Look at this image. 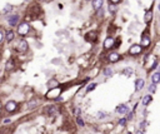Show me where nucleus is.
<instances>
[{
  "instance_id": "f257e3e1",
  "label": "nucleus",
  "mask_w": 160,
  "mask_h": 134,
  "mask_svg": "<svg viewBox=\"0 0 160 134\" xmlns=\"http://www.w3.org/2000/svg\"><path fill=\"white\" fill-rule=\"evenodd\" d=\"M29 31H30V25H29L28 23H20V25L18 26V33H19V35L25 36Z\"/></svg>"
},
{
  "instance_id": "f03ea898",
  "label": "nucleus",
  "mask_w": 160,
  "mask_h": 134,
  "mask_svg": "<svg viewBox=\"0 0 160 134\" xmlns=\"http://www.w3.org/2000/svg\"><path fill=\"white\" fill-rule=\"evenodd\" d=\"M60 93H61V88H59V87H55V88H51V89L49 90V93L46 94V98H50V99H54V98H58Z\"/></svg>"
},
{
  "instance_id": "7ed1b4c3",
  "label": "nucleus",
  "mask_w": 160,
  "mask_h": 134,
  "mask_svg": "<svg viewBox=\"0 0 160 134\" xmlns=\"http://www.w3.org/2000/svg\"><path fill=\"white\" fill-rule=\"evenodd\" d=\"M141 45H139V44H134V45H131L130 46V50H129V53L131 54V55H138V54H140L141 53Z\"/></svg>"
},
{
  "instance_id": "20e7f679",
  "label": "nucleus",
  "mask_w": 160,
  "mask_h": 134,
  "mask_svg": "<svg viewBox=\"0 0 160 134\" xmlns=\"http://www.w3.org/2000/svg\"><path fill=\"white\" fill-rule=\"evenodd\" d=\"M18 49H19L20 53H26L28 51V43L25 40H21L19 43V45H18Z\"/></svg>"
},
{
  "instance_id": "39448f33",
  "label": "nucleus",
  "mask_w": 160,
  "mask_h": 134,
  "mask_svg": "<svg viewBox=\"0 0 160 134\" xmlns=\"http://www.w3.org/2000/svg\"><path fill=\"white\" fill-rule=\"evenodd\" d=\"M150 43H151V40H150V36H146V35H143V38H141V48H146V46H149L150 45Z\"/></svg>"
},
{
  "instance_id": "423d86ee",
  "label": "nucleus",
  "mask_w": 160,
  "mask_h": 134,
  "mask_svg": "<svg viewBox=\"0 0 160 134\" xmlns=\"http://www.w3.org/2000/svg\"><path fill=\"white\" fill-rule=\"evenodd\" d=\"M118 60H120V54H119V53H110V55H109V62H110V63H116Z\"/></svg>"
},
{
  "instance_id": "0eeeda50",
  "label": "nucleus",
  "mask_w": 160,
  "mask_h": 134,
  "mask_svg": "<svg viewBox=\"0 0 160 134\" xmlns=\"http://www.w3.org/2000/svg\"><path fill=\"white\" fill-rule=\"evenodd\" d=\"M18 22H19V16H18V15H11V16L8 19V23H9V25H11V26L16 25Z\"/></svg>"
},
{
  "instance_id": "6e6552de",
  "label": "nucleus",
  "mask_w": 160,
  "mask_h": 134,
  "mask_svg": "<svg viewBox=\"0 0 160 134\" xmlns=\"http://www.w3.org/2000/svg\"><path fill=\"white\" fill-rule=\"evenodd\" d=\"M5 109L8 110V112H14L15 109H16V103L15 102H8L6 103V105H5Z\"/></svg>"
},
{
  "instance_id": "1a4fd4ad",
  "label": "nucleus",
  "mask_w": 160,
  "mask_h": 134,
  "mask_svg": "<svg viewBox=\"0 0 160 134\" xmlns=\"http://www.w3.org/2000/svg\"><path fill=\"white\" fill-rule=\"evenodd\" d=\"M114 46V39L113 38H108V39H105V42H104V48L105 49H110V48H113Z\"/></svg>"
},
{
  "instance_id": "9d476101",
  "label": "nucleus",
  "mask_w": 160,
  "mask_h": 134,
  "mask_svg": "<svg viewBox=\"0 0 160 134\" xmlns=\"http://www.w3.org/2000/svg\"><path fill=\"white\" fill-rule=\"evenodd\" d=\"M96 36H98V34H96L95 31H90V33H88V34L85 35V39H86V40H90V42H94V40H96Z\"/></svg>"
},
{
  "instance_id": "9b49d317",
  "label": "nucleus",
  "mask_w": 160,
  "mask_h": 134,
  "mask_svg": "<svg viewBox=\"0 0 160 134\" xmlns=\"http://www.w3.org/2000/svg\"><path fill=\"white\" fill-rule=\"evenodd\" d=\"M144 85H145V82H144L143 79H138V80L135 82V89H136V90H141V89L144 88Z\"/></svg>"
},
{
  "instance_id": "f8f14e48",
  "label": "nucleus",
  "mask_w": 160,
  "mask_h": 134,
  "mask_svg": "<svg viewBox=\"0 0 160 134\" xmlns=\"http://www.w3.org/2000/svg\"><path fill=\"white\" fill-rule=\"evenodd\" d=\"M103 3H104L103 0H94V1H93V8H94L95 10L103 8Z\"/></svg>"
},
{
  "instance_id": "ddd939ff",
  "label": "nucleus",
  "mask_w": 160,
  "mask_h": 134,
  "mask_svg": "<svg viewBox=\"0 0 160 134\" xmlns=\"http://www.w3.org/2000/svg\"><path fill=\"white\" fill-rule=\"evenodd\" d=\"M116 112L118 113H120V114H124V113H128V107L126 105H119L118 108H116Z\"/></svg>"
},
{
  "instance_id": "4468645a",
  "label": "nucleus",
  "mask_w": 160,
  "mask_h": 134,
  "mask_svg": "<svg viewBox=\"0 0 160 134\" xmlns=\"http://www.w3.org/2000/svg\"><path fill=\"white\" fill-rule=\"evenodd\" d=\"M5 39H6V42H11L13 39H14V33L11 31V30H9V31H6V35H5Z\"/></svg>"
},
{
  "instance_id": "2eb2a0df",
  "label": "nucleus",
  "mask_w": 160,
  "mask_h": 134,
  "mask_svg": "<svg viewBox=\"0 0 160 134\" xmlns=\"http://www.w3.org/2000/svg\"><path fill=\"white\" fill-rule=\"evenodd\" d=\"M151 18H153V13L151 11H146L145 13V16H144V22L145 23H149L151 20Z\"/></svg>"
},
{
  "instance_id": "dca6fc26",
  "label": "nucleus",
  "mask_w": 160,
  "mask_h": 134,
  "mask_svg": "<svg viewBox=\"0 0 160 134\" xmlns=\"http://www.w3.org/2000/svg\"><path fill=\"white\" fill-rule=\"evenodd\" d=\"M159 80H160V73L156 71V73L153 74V83H154V84H158Z\"/></svg>"
},
{
  "instance_id": "f3484780",
  "label": "nucleus",
  "mask_w": 160,
  "mask_h": 134,
  "mask_svg": "<svg viewBox=\"0 0 160 134\" xmlns=\"http://www.w3.org/2000/svg\"><path fill=\"white\" fill-rule=\"evenodd\" d=\"M150 102H151V97H150V95H146V97L143 98V105H149Z\"/></svg>"
},
{
  "instance_id": "a211bd4d",
  "label": "nucleus",
  "mask_w": 160,
  "mask_h": 134,
  "mask_svg": "<svg viewBox=\"0 0 160 134\" xmlns=\"http://www.w3.org/2000/svg\"><path fill=\"white\" fill-rule=\"evenodd\" d=\"M14 67V62L10 59V60H8V63H6V70H9V69H11Z\"/></svg>"
},
{
  "instance_id": "6ab92c4d",
  "label": "nucleus",
  "mask_w": 160,
  "mask_h": 134,
  "mask_svg": "<svg viewBox=\"0 0 160 134\" xmlns=\"http://www.w3.org/2000/svg\"><path fill=\"white\" fill-rule=\"evenodd\" d=\"M9 10H11V5H9V4H8V5H6V6H5V8L3 9V11H1V14H6V13H8Z\"/></svg>"
},
{
  "instance_id": "aec40b11",
  "label": "nucleus",
  "mask_w": 160,
  "mask_h": 134,
  "mask_svg": "<svg viewBox=\"0 0 160 134\" xmlns=\"http://www.w3.org/2000/svg\"><path fill=\"white\" fill-rule=\"evenodd\" d=\"M49 87H50V88L58 87V82H56V80H50V82H49Z\"/></svg>"
},
{
  "instance_id": "412c9836",
  "label": "nucleus",
  "mask_w": 160,
  "mask_h": 134,
  "mask_svg": "<svg viewBox=\"0 0 160 134\" xmlns=\"http://www.w3.org/2000/svg\"><path fill=\"white\" fill-rule=\"evenodd\" d=\"M95 87H96V84H95V83H93V84L88 85V87H86V91H91L93 89H95Z\"/></svg>"
},
{
  "instance_id": "4be33fe9",
  "label": "nucleus",
  "mask_w": 160,
  "mask_h": 134,
  "mask_svg": "<svg viewBox=\"0 0 160 134\" xmlns=\"http://www.w3.org/2000/svg\"><path fill=\"white\" fill-rule=\"evenodd\" d=\"M155 90H156V84L153 83V84L149 87V91H150V93H155Z\"/></svg>"
},
{
  "instance_id": "5701e85b",
  "label": "nucleus",
  "mask_w": 160,
  "mask_h": 134,
  "mask_svg": "<svg viewBox=\"0 0 160 134\" xmlns=\"http://www.w3.org/2000/svg\"><path fill=\"white\" fill-rule=\"evenodd\" d=\"M76 123H78V125H80V127H84V122H83V119L80 118V117L76 118Z\"/></svg>"
},
{
  "instance_id": "b1692460",
  "label": "nucleus",
  "mask_w": 160,
  "mask_h": 134,
  "mask_svg": "<svg viewBox=\"0 0 160 134\" xmlns=\"http://www.w3.org/2000/svg\"><path fill=\"white\" fill-rule=\"evenodd\" d=\"M113 74V70L111 69H109V68H106L105 70H104V75H106V76H109V75H111Z\"/></svg>"
},
{
  "instance_id": "393cba45",
  "label": "nucleus",
  "mask_w": 160,
  "mask_h": 134,
  "mask_svg": "<svg viewBox=\"0 0 160 134\" xmlns=\"http://www.w3.org/2000/svg\"><path fill=\"white\" fill-rule=\"evenodd\" d=\"M124 73H125V75H128V76H129V75H131V74H133V69H131V68H130V69L128 68V69H125V70H124Z\"/></svg>"
},
{
  "instance_id": "a878e982",
  "label": "nucleus",
  "mask_w": 160,
  "mask_h": 134,
  "mask_svg": "<svg viewBox=\"0 0 160 134\" xmlns=\"http://www.w3.org/2000/svg\"><path fill=\"white\" fill-rule=\"evenodd\" d=\"M109 10H110L111 13H114V11L116 10V8H115V5H114V4H111V5L109 4Z\"/></svg>"
},
{
  "instance_id": "bb28decb",
  "label": "nucleus",
  "mask_w": 160,
  "mask_h": 134,
  "mask_svg": "<svg viewBox=\"0 0 160 134\" xmlns=\"http://www.w3.org/2000/svg\"><path fill=\"white\" fill-rule=\"evenodd\" d=\"M119 124H120V125H125V124H126V119H125V118L120 119V120H119Z\"/></svg>"
},
{
  "instance_id": "cd10ccee",
  "label": "nucleus",
  "mask_w": 160,
  "mask_h": 134,
  "mask_svg": "<svg viewBox=\"0 0 160 134\" xmlns=\"http://www.w3.org/2000/svg\"><path fill=\"white\" fill-rule=\"evenodd\" d=\"M109 1H110V4L116 5V4H119V3H120V0H109Z\"/></svg>"
},
{
  "instance_id": "c85d7f7f",
  "label": "nucleus",
  "mask_w": 160,
  "mask_h": 134,
  "mask_svg": "<svg viewBox=\"0 0 160 134\" xmlns=\"http://www.w3.org/2000/svg\"><path fill=\"white\" fill-rule=\"evenodd\" d=\"M3 39H4V33H3L1 30H0V43L3 42Z\"/></svg>"
},
{
  "instance_id": "c756f323",
  "label": "nucleus",
  "mask_w": 160,
  "mask_h": 134,
  "mask_svg": "<svg viewBox=\"0 0 160 134\" xmlns=\"http://www.w3.org/2000/svg\"><path fill=\"white\" fill-rule=\"evenodd\" d=\"M128 113H129V112H128ZM128 118H129V119H131V118H133V113H131V112L128 114Z\"/></svg>"
},
{
  "instance_id": "7c9ffc66",
  "label": "nucleus",
  "mask_w": 160,
  "mask_h": 134,
  "mask_svg": "<svg viewBox=\"0 0 160 134\" xmlns=\"http://www.w3.org/2000/svg\"><path fill=\"white\" fill-rule=\"evenodd\" d=\"M74 112H75V114H79V113H80V109H78V108H76Z\"/></svg>"
},
{
  "instance_id": "2f4dec72",
  "label": "nucleus",
  "mask_w": 160,
  "mask_h": 134,
  "mask_svg": "<svg viewBox=\"0 0 160 134\" xmlns=\"http://www.w3.org/2000/svg\"><path fill=\"white\" fill-rule=\"evenodd\" d=\"M4 123H5V124H9V123H11V122H10L9 119H5V120H4Z\"/></svg>"
},
{
  "instance_id": "473e14b6",
  "label": "nucleus",
  "mask_w": 160,
  "mask_h": 134,
  "mask_svg": "<svg viewBox=\"0 0 160 134\" xmlns=\"http://www.w3.org/2000/svg\"><path fill=\"white\" fill-rule=\"evenodd\" d=\"M145 125H146V122H143V124H141V128H144Z\"/></svg>"
},
{
  "instance_id": "72a5a7b5",
  "label": "nucleus",
  "mask_w": 160,
  "mask_h": 134,
  "mask_svg": "<svg viewBox=\"0 0 160 134\" xmlns=\"http://www.w3.org/2000/svg\"><path fill=\"white\" fill-rule=\"evenodd\" d=\"M138 134H144V133H143V130H138Z\"/></svg>"
},
{
  "instance_id": "f704fd0d",
  "label": "nucleus",
  "mask_w": 160,
  "mask_h": 134,
  "mask_svg": "<svg viewBox=\"0 0 160 134\" xmlns=\"http://www.w3.org/2000/svg\"><path fill=\"white\" fill-rule=\"evenodd\" d=\"M40 1H44V3H46V1H49V0H40Z\"/></svg>"
},
{
  "instance_id": "c9c22d12",
  "label": "nucleus",
  "mask_w": 160,
  "mask_h": 134,
  "mask_svg": "<svg viewBox=\"0 0 160 134\" xmlns=\"http://www.w3.org/2000/svg\"><path fill=\"white\" fill-rule=\"evenodd\" d=\"M85 1H90V0H85Z\"/></svg>"
},
{
  "instance_id": "e433bc0d",
  "label": "nucleus",
  "mask_w": 160,
  "mask_h": 134,
  "mask_svg": "<svg viewBox=\"0 0 160 134\" xmlns=\"http://www.w3.org/2000/svg\"><path fill=\"white\" fill-rule=\"evenodd\" d=\"M126 134H131V133H126Z\"/></svg>"
},
{
  "instance_id": "4c0bfd02",
  "label": "nucleus",
  "mask_w": 160,
  "mask_h": 134,
  "mask_svg": "<svg viewBox=\"0 0 160 134\" xmlns=\"http://www.w3.org/2000/svg\"><path fill=\"white\" fill-rule=\"evenodd\" d=\"M0 73H1V71H0Z\"/></svg>"
},
{
  "instance_id": "58836bf2",
  "label": "nucleus",
  "mask_w": 160,
  "mask_h": 134,
  "mask_svg": "<svg viewBox=\"0 0 160 134\" xmlns=\"http://www.w3.org/2000/svg\"><path fill=\"white\" fill-rule=\"evenodd\" d=\"M26 1H28V0H26Z\"/></svg>"
}]
</instances>
